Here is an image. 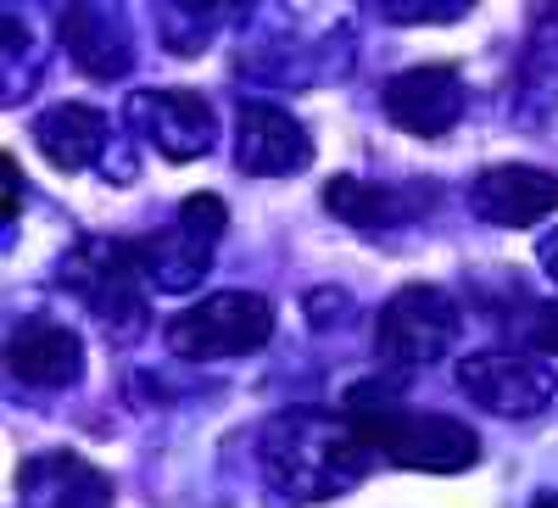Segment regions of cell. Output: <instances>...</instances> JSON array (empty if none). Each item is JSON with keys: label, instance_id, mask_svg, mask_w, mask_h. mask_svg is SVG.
Returning a JSON list of instances; mask_svg holds the SVG:
<instances>
[{"label": "cell", "instance_id": "11", "mask_svg": "<svg viewBox=\"0 0 558 508\" xmlns=\"http://www.w3.org/2000/svg\"><path fill=\"white\" fill-rule=\"evenodd\" d=\"M470 207L497 229H531L547 213H558V173L531 162H497L470 184Z\"/></svg>", "mask_w": 558, "mask_h": 508}, {"label": "cell", "instance_id": "13", "mask_svg": "<svg viewBox=\"0 0 558 508\" xmlns=\"http://www.w3.org/2000/svg\"><path fill=\"white\" fill-rule=\"evenodd\" d=\"M23 508H112V481L78 452H34L17 470Z\"/></svg>", "mask_w": 558, "mask_h": 508}, {"label": "cell", "instance_id": "12", "mask_svg": "<svg viewBox=\"0 0 558 508\" xmlns=\"http://www.w3.org/2000/svg\"><path fill=\"white\" fill-rule=\"evenodd\" d=\"M7 375L28 391H62L84 375V341L57 318H23L7 336Z\"/></svg>", "mask_w": 558, "mask_h": 508}, {"label": "cell", "instance_id": "1", "mask_svg": "<svg viewBox=\"0 0 558 508\" xmlns=\"http://www.w3.org/2000/svg\"><path fill=\"white\" fill-rule=\"evenodd\" d=\"M363 431L347 408H286L263 431V470L291 503H330L368 475Z\"/></svg>", "mask_w": 558, "mask_h": 508}, {"label": "cell", "instance_id": "3", "mask_svg": "<svg viewBox=\"0 0 558 508\" xmlns=\"http://www.w3.org/2000/svg\"><path fill=\"white\" fill-rule=\"evenodd\" d=\"M62 286L101 313L112 336H140L146 325V263H140V241H84L62 263Z\"/></svg>", "mask_w": 558, "mask_h": 508}, {"label": "cell", "instance_id": "21", "mask_svg": "<svg viewBox=\"0 0 558 508\" xmlns=\"http://www.w3.org/2000/svg\"><path fill=\"white\" fill-rule=\"evenodd\" d=\"M542 268H547V280L558 286V235H553V241L542 246Z\"/></svg>", "mask_w": 558, "mask_h": 508}, {"label": "cell", "instance_id": "4", "mask_svg": "<svg viewBox=\"0 0 558 508\" xmlns=\"http://www.w3.org/2000/svg\"><path fill=\"white\" fill-rule=\"evenodd\" d=\"M274 341V302L257 291H213L196 307L168 318V347L191 363L246 358Z\"/></svg>", "mask_w": 558, "mask_h": 508}, {"label": "cell", "instance_id": "2", "mask_svg": "<svg viewBox=\"0 0 558 508\" xmlns=\"http://www.w3.org/2000/svg\"><path fill=\"white\" fill-rule=\"evenodd\" d=\"M347 420L363 431V442L386 452L402 470L425 475H463L481 464V436L447 420V413H418L397 397V386H352L347 391Z\"/></svg>", "mask_w": 558, "mask_h": 508}, {"label": "cell", "instance_id": "20", "mask_svg": "<svg viewBox=\"0 0 558 508\" xmlns=\"http://www.w3.org/2000/svg\"><path fill=\"white\" fill-rule=\"evenodd\" d=\"M17 207H23V168L17 157H7V218H17Z\"/></svg>", "mask_w": 558, "mask_h": 508}, {"label": "cell", "instance_id": "16", "mask_svg": "<svg viewBox=\"0 0 558 508\" xmlns=\"http://www.w3.org/2000/svg\"><path fill=\"white\" fill-rule=\"evenodd\" d=\"M324 207H330L341 223L363 229V235H380L397 218H408L402 191H386V184H368V179H330L324 184Z\"/></svg>", "mask_w": 558, "mask_h": 508}, {"label": "cell", "instance_id": "19", "mask_svg": "<svg viewBox=\"0 0 558 508\" xmlns=\"http://www.w3.org/2000/svg\"><path fill=\"white\" fill-rule=\"evenodd\" d=\"M391 23H452L463 17V7H436V0H418V7H386Z\"/></svg>", "mask_w": 558, "mask_h": 508}, {"label": "cell", "instance_id": "6", "mask_svg": "<svg viewBox=\"0 0 558 508\" xmlns=\"http://www.w3.org/2000/svg\"><path fill=\"white\" fill-rule=\"evenodd\" d=\"M229 229V207L218 196H191L179 207L168 229H157L151 241H140V263H146L151 291H196L213 268V252Z\"/></svg>", "mask_w": 558, "mask_h": 508}, {"label": "cell", "instance_id": "15", "mask_svg": "<svg viewBox=\"0 0 558 508\" xmlns=\"http://www.w3.org/2000/svg\"><path fill=\"white\" fill-rule=\"evenodd\" d=\"M34 146H39V157L51 162V168L78 173V168H89V162L107 152V112L89 107V101L45 107L34 118Z\"/></svg>", "mask_w": 558, "mask_h": 508}, {"label": "cell", "instance_id": "14", "mask_svg": "<svg viewBox=\"0 0 558 508\" xmlns=\"http://www.w3.org/2000/svg\"><path fill=\"white\" fill-rule=\"evenodd\" d=\"M57 34L68 45L73 68L89 73V78H123L129 62H134V39H129L123 17L107 12V7H73V12H62Z\"/></svg>", "mask_w": 558, "mask_h": 508}, {"label": "cell", "instance_id": "10", "mask_svg": "<svg viewBox=\"0 0 558 508\" xmlns=\"http://www.w3.org/2000/svg\"><path fill=\"white\" fill-rule=\"evenodd\" d=\"M235 162L257 179H286L313 162L307 129L274 101H241L235 112Z\"/></svg>", "mask_w": 558, "mask_h": 508}, {"label": "cell", "instance_id": "9", "mask_svg": "<svg viewBox=\"0 0 558 508\" xmlns=\"http://www.w3.org/2000/svg\"><path fill=\"white\" fill-rule=\"evenodd\" d=\"M129 123L168 157V162H196L218 141V118L196 89H146L129 101Z\"/></svg>", "mask_w": 558, "mask_h": 508}, {"label": "cell", "instance_id": "18", "mask_svg": "<svg viewBox=\"0 0 558 508\" xmlns=\"http://www.w3.org/2000/svg\"><path fill=\"white\" fill-rule=\"evenodd\" d=\"M525 341H531V352H536V358L558 363V302H542V307L531 313V330H525Z\"/></svg>", "mask_w": 558, "mask_h": 508}, {"label": "cell", "instance_id": "5", "mask_svg": "<svg viewBox=\"0 0 558 508\" xmlns=\"http://www.w3.org/2000/svg\"><path fill=\"white\" fill-rule=\"evenodd\" d=\"M458 302L441 286H402L386 307H380V325H375V358L402 375V368H425L441 363L458 347Z\"/></svg>", "mask_w": 558, "mask_h": 508}, {"label": "cell", "instance_id": "7", "mask_svg": "<svg viewBox=\"0 0 558 508\" xmlns=\"http://www.w3.org/2000/svg\"><path fill=\"white\" fill-rule=\"evenodd\" d=\"M458 386L497 420H531L558 391V363L536 352H475L458 363Z\"/></svg>", "mask_w": 558, "mask_h": 508}, {"label": "cell", "instance_id": "8", "mask_svg": "<svg viewBox=\"0 0 558 508\" xmlns=\"http://www.w3.org/2000/svg\"><path fill=\"white\" fill-rule=\"evenodd\" d=\"M380 107L397 129L418 134V141H441L447 129H458L463 107H470V89H463V73L458 68H408L397 78H386L380 89Z\"/></svg>", "mask_w": 558, "mask_h": 508}, {"label": "cell", "instance_id": "17", "mask_svg": "<svg viewBox=\"0 0 558 508\" xmlns=\"http://www.w3.org/2000/svg\"><path fill=\"white\" fill-rule=\"evenodd\" d=\"M520 96H525V101H536V96H542V107H553V101H558V7H553V12H542V17H536V28H531V51H525Z\"/></svg>", "mask_w": 558, "mask_h": 508}]
</instances>
